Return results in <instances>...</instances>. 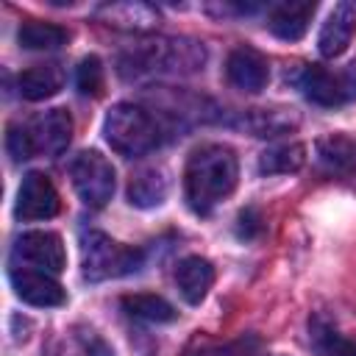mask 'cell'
Listing matches in <instances>:
<instances>
[{
  "label": "cell",
  "instance_id": "1",
  "mask_svg": "<svg viewBox=\"0 0 356 356\" xmlns=\"http://www.w3.org/2000/svg\"><path fill=\"white\" fill-rule=\"evenodd\" d=\"M239 178L236 153L228 145H200L184 170V195L195 214H209L225 200Z\"/></svg>",
  "mask_w": 356,
  "mask_h": 356
},
{
  "label": "cell",
  "instance_id": "2",
  "mask_svg": "<svg viewBox=\"0 0 356 356\" xmlns=\"http://www.w3.org/2000/svg\"><path fill=\"white\" fill-rule=\"evenodd\" d=\"M72 139V117L64 108H50L28 122H11L6 131V147L14 161L33 156H58Z\"/></svg>",
  "mask_w": 356,
  "mask_h": 356
},
{
  "label": "cell",
  "instance_id": "3",
  "mask_svg": "<svg viewBox=\"0 0 356 356\" xmlns=\"http://www.w3.org/2000/svg\"><path fill=\"white\" fill-rule=\"evenodd\" d=\"M206 61L203 44L192 39H156L134 47L120 61V72L128 78L153 75V72H195Z\"/></svg>",
  "mask_w": 356,
  "mask_h": 356
},
{
  "label": "cell",
  "instance_id": "4",
  "mask_svg": "<svg viewBox=\"0 0 356 356\" xmlns=\"http://www.w3.org/2000/svg\"><path fill=\"white\" fill-rule=\"evenodd\" d=\"M103 134L111 150L125 159L145 156L159 145V122L142 106L134 103H117L106 114Z\"/></svg>",
  "mask_w": 356,
  "mask_h": 356
},
{
  "label": "cell",
  "instance_id": "5",
  "mask_svg": "<svg viewBox=\"0 0 356 356\" xmlns=\"http://www.w3.org/2000/svg\"><path fill=\"white\" fill-rule=\"evenodd\" d=\"M81 267L86 281L122 278L142 267V250L122 245L103 231H86L81 236Z\"/></svg>",
  "mask_w": 356,
  "mask_h": 356
},
{
  "label": "cell",
  "instance_id": "6",
  "mask_svg": "<svg viewBox=\"0 0 356 356\" xmlns=\"http://www.w3.org/2000/svg\"><path fill=\"white\" fill-rule=\"evenodd\" d=\"M303 95L317 106H342L356 100V61L345 64L339 72H331L323 64H309L300 72Z\"/></svg>",
  "mask_w": 356,
  "mask_h": 356
},
{
  "label": "cell",
  "instance_id": "7",
  "mask_svg": "<svg viewBox=\"0 0 356 356\" xmlns=\"http://www.w3.org/2000/svg\"><path fill=\"white\" fill-rule=\"evenodd\" d=\"M70 178H72V186H75L78 197L89 209L106 206L114 195V167L97 150L78 153L75 161L70 164Z\"/></svg>",
  "mask_w": 356,
  "mask_h": 356
},
{
  "label": "cell",
  "instance_id": "8",
  "mask_svg": "<svg viewBox=\"0 0 356 356\" xmlns=\"http://www.w3.org/2000/svg\"><path fill=\"white\" fill-rule=\"evenodd\" d=\"M67 264V253L61 245V236L53 231H28L14 239L11 248V267H28L42 270L50 275H58Z\"/></svg>",
  "mask_w": 356,
  "mask_h": 356
},
{
  "label": "cell",
  "instance_id": "9",
  "mask_svg": "<svg viewBox=\"0 0 356 356\" xmlns=\"http://www.w3.org/2000/svg\"><path fill=\"white\" fill-rule=\"evenodd\" d=\"M58 209H61V200L53 181L44 172H28L19 184L17 203H14L17 220H47V217H56Z\"/></svg>",
  "mask_w": 356,
  "mask_h": 356
},
{
  "label": "cell",
  "instance_id": "10",
  "mask_svg": "<svg viewBox=\"0 0 356 356\" xmlns=\"http://www.w3.org/2000/svg\"><path fill=\"white\" fill-rule=\"evenodd\" d=\"M8 281H11L14 292H17V298L25 300V303H31V306L50 309V306L67 303L64 286L50 273L28 270V267H8Z\"/></svg>",
  "mask_w": 356,
  "mask_h": 356
},
{
  "label": "cell",
  "instance_id": "11",
  "mask_svg": "<svg viewBox=\"0 0 356 356\" xmlns=\"http://www.w3.org/2000/svg\"><path fill=\"white\" fill-rule=\"evenodd\" d=\"M225 75L231 81V86L242 89V92H261L270 81V64H267V56L259 53L256 47L250 44H239L231 50L228 61H225Z\"/></svg>",
  "mask_w": 356,
  "mask_h": 356
},
{
  "label": "cell",
  "instance_id": "12",
  "mask_svg": "<svg viewBox=\"0 0 356 356\" xmlns=\"http://www.w3.org/2000/svg\"><path fill=\"white\" fill-rule=\"evenodd\" d=\"M356 31V8L350 3H337L328 14V19L320 28V53L325 58H337L339 53H345V47L350 44Z\"/></svg>",
  "mask_w": 356,
  "mask_h": 356
},
{
  "label": "cell",
  "instance_id": "13",
  "mask_svg": "<svg viewBox=\"0 0 356 356\" xmlns=\"http://www.w3.org/2000/svg\"><path fill=\"white\" fill-rule=\"evenodd\" d=\"M175 284H178L181 298L186 303L197 306L209 295V289L214 284V267L203 256H186L175 267Z\"/></svg>",
  "mask_w": 356,
  "mask_h": 356
},
{
  "label": "cell",
  "instance_id": "14",
  "mask_svg": "<svg viewBox=\"0 0 356 356\" xmlns=\"http://www.w3.org/2000/svg\"><path fill=\"white\" fill-rule=\"evenodd\" d=\"M314 11H317V3H281L270 11L267 28L284 42H298L309 31Z\"/></svg>",
  "mask_w": 356,
  "mask_h": 356
},
{
  "label": "cell",
  "instance_id": "15",
  "mask_svg": "<svg viewBox=\"0 0 356 356\" xmlns=\"http://www.w3.org/2000/svg\"><path fill=\"white\" fill-rule=\"evenodd\" d=\"M64 86V70L50 61V64H33L19 72L17 89L25 100H47Z\"/></svg>",
  "mask_w": 356,
  "mask_h": 356
},
{
  "label": "cell",
  "instance_id": "16",
  "mask_svg": "<svg viewBox=\"0 0 356 356\" xmlns=\"http://www.w3.org/2000/svg\"><path fill=\"white\" fill-rule=\"evenodd\" d=\"M97 17L111 25V28H125V31H150L159 22L156 8L145 3H106L100 6Z\"/></svg>",
  "mask_w": 356,
  "mask_h": 356
},
{
  "label": "cell",
  "instance_id": "17",
  "mask_svg": "<svg viewBox=\"0 0 356 356\" xmlns=\"http://www.w3.org/2000/svg\"><path fill=\"white\" fill-rule=\"evenodd\" d=\"M298 125V117L292 108H250L242 117V128H248L253 136H278Z\"/></svg>",
  "mask_w": 356,
  "mask_h": 356
},
{
  "label": "cell",
  "instance_id": "18",
  "mask_svg": "<svg viewBox=\"0 0 356 356\" xmlns=\"http://www.w3.org/2000/svg\"><path fill=\"white\" fill-rule=\"evenodd\" d=\"M167 197V178L161 170L156 167H147V170H139L131 184H128V200L139 209H150V206H159L161 200Z\"/></svg>",
  "mask_w": 356,
  "mask_h": 356
},
{
  "label": "cell",
  "instance_id": "19",
  "mask_svg": "<svg viewBox=\"0 0 356 356\" xmlns=\"http://www.w3.org/2000/svg\"><path fill=\"white\" fill-rule=\"evenodd\" d=\"M303 161H306V147L300 142H286V145H275L259 156V172L261 175H286V172H298L303 167Z\"/></svg>",
  "mask_w": 356,
  "mask_h": 356
},
{
  "label": "cell",
  "instance_id": "20",
  "mask_svg": "<svg viewBox=\"0 0 356 356\" xmlns=\"http://www.w3.org/2000/svg\"><path fill=\"white\" fill-rule=\"evenodd\" d=\"M67 39H70L67 28L53 22H39V19H28L17 31V42L25 50H53V47H61Z\"/></svg>",
  "mask_w": 356,
  "mask_h": 356
},
{
  "label": "cell",
  "instance_id": "21",
  "mask_svg": "<svg viewBox=\"0 0 356 356\" xmlns=\"http://www.w3.org/2000/svg\"><path fill=\"white\" fill-rule=\"evenodd\" d=\"M309 328H312V345L317 356H356V339L339 334L323 317H314Z\"/></svg>",
  "mask_w": 356,
  "mask_h": 356
},
{
  "label": "cell",
  "instance_id": "22",
  "mask_svg": "<svg viewBox=\"0 0 356 356\" xmlns=\"http://www.w3.org/2000/svg\"><path fill=\"white\" fill-rule=\"evenodd\" d=\"M317 156L331 170H353L356 167V139L345 134H328L317 142Z\"/></svg>",
  "mask_w": 356,
  "mask_h": 356
},
{
  "label": "cell",
  "instance_id": "23",
  "mask_svg": "<svg viewBox=\"0 0 356 356\" xmlns=\"http://www.w3.org/2000/svg\"><path fill=\"white\" fill-rule=\"evenodd\" d=\"M122 309L131 317L145 320V323H170V320H175V309L159 295H125Z\"/></svg>",
  "mask_w": 356,
  "mask_h": 356
},
{
  "label": "cell",
  "instance_id": "24",
  "mask_svg": "<svg viewBox=\"0 0 356 356\" xmlns=\"http://www.w3.org/2000/svg\"><path fill=\"white\" fill-rule=\"evenodd\" d=\"M75 83H78L81 95H89V97L103 95L106 78H103V64H100V58H97V56H86V58L78 64Z\"/></svg>",
  "mask_w": 356,
  "mask_h": 356
},
{
  "label": "cell",
  "instance_id": "25",
  "mask_svg": "<svg viewBox=\"0 0 356 356\" xmlns=\"http://www.w3.org/2000/svg\"><path fill=\"white\" fill-rule=\"evenodd\" d=\"M261 214L256 211V209H245L242 214H239V220H236V234L242 236V239H253V236H259L261 234Z\"/></svg>",
  "mask_w": 356,
  "mask_h": 356
}]
</instances>
